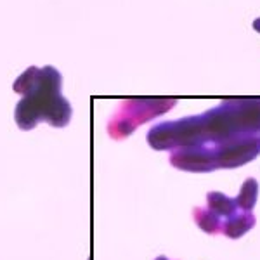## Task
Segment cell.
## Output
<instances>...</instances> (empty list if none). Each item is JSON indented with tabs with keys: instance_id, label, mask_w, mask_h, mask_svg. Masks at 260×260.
Segmentation results:
<instances>
[{
	"instance_id": "cell-5",
	"label": "cell",
	"mask_w": 260,
	"mask_h": 260,
	"mask_svg": "<svg viewBox=\"0 0 260 260\" xmlns=\"http://www.w3.org/2000/svg\"><path fill=\"white\" fill-rule=\"evenodd\" d=\"M255 215L251 212H243V213H234V215L228 217L222 222V231L220 233L224 236L231 238V240H238V238L245 236L250 229L255 228Z\"/></svg>"
},
{
	"instance_id": "cell-6",
	"label": "cell",
	"mask_w": 260,
	"mask_h": 260,
	"mask_svg": "<svg viewBox=\"0 0 260 260\" xmlns=\"http://www.w3.org/2000/svg\"><path fill=\"white\" fill-rule=\"evenodd\" d=\"M207 201H208V210L213 212L215 215H219L220 219H228V217L234 215V213L240 210L236 200L229 198V196L222 194V192H217V191L208 192Z\"/></svg>"
},
{
	"instance_id": "cell-3",
	"label": "cell",
	"mask_w": 260,
	"mask_h": 260,
	"mask_svg": "<svg viewBox=\"0 0 260 260\" xmlns=\"http://www.w3.org/2000/svg\"><path fill=\"white\" fill-rule=\"evenodd\" d=\"M212 146L217 169L225 170L246 165V163L253 161L260 153L258 134L250 132L234 134V136Z\"/></svg>"
},
{
	"instance_id": "cell-7",
	"label": "cell",
	"mask_w": 260,
	"mask_h": 260,
	"mask_svg": "<svg viewBox=\"0 0 260 260\" xmlns=\"http://www.w3.org/2000/svg\"><path fill=\"white\" fill-rule=\"evenodd\" d=\"M192 217H194L196 225H198L203 233L219 234L222 231V219L210 210H205V208H194Z\"/></svg>"
},
{
	"instance_id": "cell-4",
	"label": "cell",
	"mask_w": 260,
	"mask_h": 260,
	"mask_svg": "<svg viewBox=\"0 0 260 260\" xmlns=\"http://www.w3.org/2000/svg\"><path fill=\"white\" fill-rule=\"evenodd\" d=\"M170 163L175 169L192 172V174H207V172L217 170L212 144L180 146L172 149Z\"/></svg>"
},
{
	"instance_id": "cell-2",
	"label": "cell",
	"mask_w": 260,
	"mask_h": 260,
	"mask_svg": "<svg viewBox=\"0 0 260 260\" xmlns=\"http://www.w3.org/2000/svg\"><path fill=\"white\" fill-rule=\"evenodd\" d=\"M175 106V101L170 99H130L121 104L115 118L110 121L108 132L115 139L127 137L134 132L141 123L148 121L154 116L163 115L167 110Z\"/></svg>"
},
{
	"instance_id": "cell-11",
	"label": "cell",
	"mask_w": 260,
	"mask_h": 260,
	"mask_svg": "<svg viewBox=\"0 0 260 260\" xmlns=\"http://www.w3.org/2000/svg\"><path fill=\"white\" fill-rule=\"evenodd\" d=\"M156 260H169V258H167V257H158Z\"/></svg>"
},
{
	"instance_id": "cell-9",
	"label": "cell",
	"mask_w": 260,
	"mask_h": 260,
	"mask_svg": "<svg viewBox=\"0 0 260 260\" xmlns=\"http://www.w3.org/2000/svg\"><path fill=\"white\" fill-rule=\"evenodd\" d=\"M37 77H39V68H35V66H30V68L24 71V73L21 75L18 80L14 82L12 89H14V92H18V94H21V95L28 94V92H30L33 87H35Z\"/></svg>"
},
{
	"instance_id": "cell-1",
	"label": "cell",
	"mask_w": 260,
	"mask_h": 260,
	"mask_svg": "<svg viewBox=\"0 0 260 260\" xmlns=\"http://www.w3.org/2000/svg\"><path fill=\"white\" fill-rule=\"evenodd\" d=\"M61 73L52 66L39 70L35 87L16 106V121L21 130H31L42 120L52 127H66L71 120V106L61 95Z\"/></svg>"
},
{
	"instance_id": "cell-12",
	"label": "cell",
	"mask_w": 260,
	"mask_h": 260,
	"mask_svg": "<svg viewBox=\"0 0 260 260\" xmlns=\"http://www.w3.org/2000/svg\"><path fill=\"white\" fill-rule=\"evenodd\" d=\"M258 141H260V134H258Z\"/></svg>"
},
{
	"instance_id": "cell-8",
	"label": "cell",
	"mask_w": 260,
	"mask_h": 260,
	"mask_svg": "<svg viewBox=\"0 0 260 260\" xmlns=\"http://www.w3.org/2000/svg\"><path fill=\"white\" fill-rule=\"evenodd\" d=\"M257 196H258V182L253 177L246 179L245 182H243L240 194H238V198H236L238 208L243 212H251V208L257 203Z\"/></svg>"
},
{
	"instance_id": "cell-10",
	"label": "cell",
	"mask_w": 260,
	"mask_h": 260,
	"mask_svg": "<svg viewBox=\"0 0 260 260\" xmlns=\"http://www.w3.org/2000/svg\"><path fill=\"white\" fill-rule=\"evenodd\" d=\"M253 28H255V31L260 33V18H257V19L253 21Z\"/></svg>"
}]
</instances>
